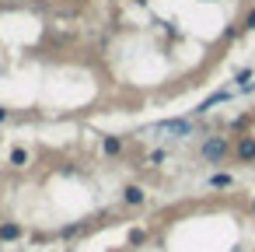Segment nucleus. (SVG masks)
I'll return each mask as SVG.
<instances>
[{"label": "nucleus", "instance_id": "nucleus-5", "mask_svg": "<svg viewBox=\"0 0 255 252\" xmlns=\"http://www.w3.org/2000/svg\"><path fill=\"white\" fill-rule=\"evenodd\" d=\"M126 203H143V189L129 186V189H126Z\"/></svg>", "mask_w": 255, "mask_h": 252}, {"label": "nucleus", "instance_id": "nucleus-7", "mask_svg": "<svg viewBox=\"0 0 255 252\" xmlns=\"http://www.w3.org/2000/svg\"><path fill=\"white\" fill-rule=\"evenodd\" d=\"M210 186H217V189H220V186H231V175H213Z\"/></svg>", "mask_w": 255, "mask_h": 252}, {"label": "nucleus", "instance_id": "nucleus-9", "mask_svg": "<svg viewBox=\"0 0 255 252\" xmlns=\"http://www.w3.org/2000/svg\"><path fill=\"white\" fill-rule=\"evenodd\" d=\"M245 28H255V11H252V14L245 18Z\"/></svg>", "mask_w": 255, "mask_h": 252}, {"label": "nucleus", "instance_id": "nucleus-4", "mask_svg": "<svg viewBox=\"0 0 255 252\" xmlns=\"http://www.w3.org/2000/svg\"><path fill=\"white\" fill-rule=\"evenodd\" d=\"M18 235H21L18 224H0V238H18Z\"/></svg>", "mask_w": 255, "mask_h": 252}, {"label": "nucleus", "instance_id": "nucleus-1", "mask_svg": "<svg viewBox=\"0 0 255 252\" xmlns=\"http://www.w3.org/2000/svg\"><path fill=\"white\" fill-rule=\"evenodd\" d=\"M227 151H231L227 137H210V140L203 144V158H206V161H224Z\"/></svg>", "mask_w": 255, "mask_h": 252}, {"label": "nucleus", "instance_id": "nucleus-10", "mask_svg": "<svg viewBox=\"0 0 255 252\" xmlns=\"http://www.w3.org/2000/svg\"><path fill=\"white\" fill-rule=\"evenodd\" d=\"M0 119H7V109H0Z\"/></svg>", "mask_w": 255, "mask_h": 252}, {"label": "nucleus", "instance_id": "nucleus-8", "mask_svg": "<svg viewBox=\"0 0 255 252\" xmlns=\"http://www.w3.org/2000/svg\"><path fill=\"white\" fill-rule=\"evenodd\" d=\"M11 161H14V165H25V161H28V154H25V151H21V147H18V151H14V154H11Z\"/></svg>", "mask_w": 255, "mask_h": 252}, {"label": "nucleus", "instance_id": "nucleus-3", "mask_svg": "<svg viewBox=\"0 0 255 252\" xmlns=\"http://www.w3.org/2000/svg\"><path fill=\"white\" fill-rule=\"evenodd\" d=\"M234 154H238L241 161H255V137H241L238 147H234Z\"/></svg>", "mask_w": 255, "mask_h": 252}, {"label": "nucleus", "instance_id": "nucleus-2", "mask_svg": "<svg viewBox=\"0 0 255 252\" xmlns=\"http://www.w3.org/2000/svg\"><path fill=\"white\" fill-rule=\"evenodd\" d=\"M161 130L164 133H175V137H189L192 133V123L189 119H168V123H161Z\"/></svg>", "mask_w": 255, "mask_h": 252}, {"label": "nucleus", "instance_id": "nucleus-6", "mask_svg": "<svg viewBox=\"0 0 255 252\" xmlns=\"http://www.w3.org/2000/svg\"><path fill=\"white\" fill-rule=\"evenodd\" d=\"M119 147H123V144H119V140H116V137H105V151H109V154H116V151H119Z\"/></svg>", "mask_w": 255, "mask_h": 252}, {"label": "nucleus", "instance_id": "nucleus-11", "mask_svg": "<svg viewBox=\"0 0 255 252\" xmlns=\"http://www.w3.org/2000/svg\"><path fill=\"white\" fill-rule=\"evenodd\" d=\"M252 210H255V200H252Z\"/></svg>", "mask_w": 255, "mask_h": 252}]
</instances>
